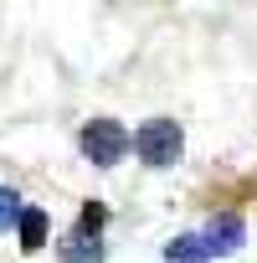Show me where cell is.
<instances>
[{
    "label": "cell",
    "instance_id": "obj_2",
    "mask_svg": "<svg viewBox=\"0 0 257 263\" xmlns=\"http://www.w3.org/2000/svg\"><path fill=\"white\" fill-rule=\"evenodd\" d=\"M82 155L93 165H118L128 155V129L118 119H88L82 124Z\"/></svg>",
    "mask_w": 257,
    "mask_h": 263
},
{
    "label": "cell",
    "instance_id": "obj_4",
    "mask_svg": "<svg viewBox=\"0 0 257 263\" xmlns=\"http://www.w3.org/2000/svg\"><path fill=\"white\" fill-rule=\"evenodd\" d=\"M16 232H21V248H26V253L47 248V212H41V206H26L21 222H16Z\"/></svg>",
    "mask_w": 257,
    "mask_h": 263
},
{
    "label": "cell",
    "instance_id": "obj_6",
    "mask_svg": "<svg viewBox=\"0 0 257 263\" xmlns=\"http://www.w3.org/2000/svg\"><path fill=\"white\" fill-rule=\"evenodd\" d=\"M211 253H206V242L196 237V232H180L170 248H165V263H206Z\"/></svg>",
    "mask_w": 257,
    "mask_h": 263
},
{
    "label": "cell",
    "instance_id": "obj_8",
    "mask_svg": "<svg viewBox=\"0 0 257 263\" xmlns=\"http://www.w3.org/2000/svg\"><path fill=\"white\" fill-rule=\"evenodd\" d=\"M103 222H108V212H103L98 201H88V206H82V232H88V237H98V232H103Z\"/></svg>",
    "mask_w": 257,
    "mask_h": 263
},
{
    "label": "cell",
    "instance_id": "obj_3",
    "mask_svg": "<svg viewBox=\"0 0 257 263\" xmlns=\"http://www.w3.org/2000/svg\"><path fill=\"white\" fill-rule=\"evenodd\" d=\"M201 242H206V253H216V258H231V253L247 242V227H242V217L221 212V217H211V222H206Z\"/></svg>",
    "mask_w": 257,
    "mask_h": 263
},
{
    "label": "cell",
    "instance_id": "obj_1",
    "mask_svg": "<svg viewBox=\"0 0 257 263\" xmlns=\"http://www.w3.org/2000/svg\"><path fill=\"white\" fill-rule=\"evenodd\" d=\"M128 145L139 150L144 165H175L180 150H185V135H180V124H175V119H149V124L134 129V140H128Z\"/></svg>",
    "mask_w": 257,
    "mask_h": 263
},
{
    "label": "cell",
    "instance_id": "obj_7",
    "mask_svg": "<svg viewBox=\"0 0 257 263\" xmlns=\"http://www.w3.org/2000/svg\"><path fill=\"white\" fill-rule=\"evenodd\" d=\"M21 212H26V206H21V191H16V186H0V232H11V227L21 222Z\"/></svg>",
    "mask_w": 257,
    "mask_h": 263
},
{
    "label": "cell",
    "instance_id": "obj_5",
    "mask_svg": "<svg viewBox=\"0 0 257 263\" xmlns=\"http://www.w3.org/2000/svg\"><path fill=\"white\" fill-rule=\"evenodd\" d=\"M57 258H62V263H103V248H98V237L72 232V237L57 248Z\"/></svg>",
    "mask_w": 257,
    "mask_h": 263
}]
</instances>
